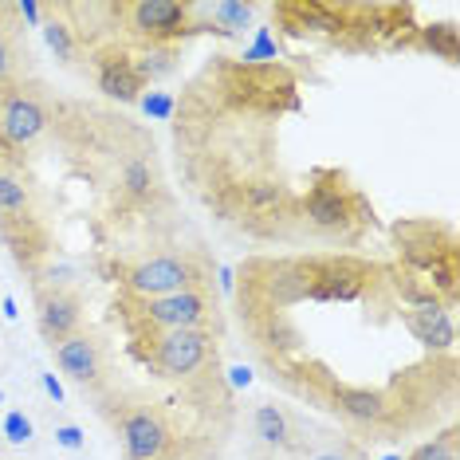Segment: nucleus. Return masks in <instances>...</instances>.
<instances>
[{
    "instance_id": "1",
    "label": "nucleus",
    "mask_w": 460,
    "mask_h": 460,
    "mask_svg": "<svg viewBox=\"0 0 460 460\" xmlns=\"http://www.w3.org/2000/svg\"><path fill=\"white\" fill-rule=\"evenodd\" d=\"M236 315L271 385L370 441L437 425L456 402V323L413 311L394 264L358 252L248 256Z\"/></svg>"
},
{
    "instance_id": "2",
    "label": "nucleus",
    "mask_w": 460,
    "mask_h": 460,
    "mask_svg": "<svg viewBox=\"0 0 460 460\" xmlns=\"http://www.w3.org/2000/svg\"><path fill=\"white\" fill-rule=\"evenodd\" d=\"M127 339L130 354L158 382L181 385L217 374V358H221V334L217 331H146L127 334Z\"/></svg>"
},
{
    "instance_id": "3",
    "label": "nucleus",
    "mask_w": 460,
    "mask_h": 460,
    "mask_svg": "<svg viewBox=\"0 0 460 460\" xmlns=\"http://www.w3.org/2000/svg\"><path fill=\"white\" fill-rule=\"evenodd\" d=\"M397 264L417 271L448 311H456V233L441 221H397L390 228Z\"/></svg>"
},
{
    "instance_id": "4",
    "label": "nucleus",
    "mask_w": 460,
    "mask_h": 460,
    "mask_svg": "<svg viewBox=\"0 0 460 460\" xmlns=\"http://www.w3.org/2000/svg\"><path fill=\"white\" fill-rule=\"evenodd\" d=\"M127 334H146V331H225L221 303H217L213 288L197 291H177V296L162 299H138L122 291L114 303Z\"/></svg>"
},
{
    "instance_id": "5",
    "label": "nucleus",
    "mask_w": 460,
    "mask_h": 460,
    "mask_svg": "<svg viewBox=\"0 0 460 460\" xmlns=\"http://www.w3.org/2000/svg\"><path fill=\"white\" fill-rule=\"evenodd\" d=\"M114 276H119L127 296H138V299H162V296H177V291L213 288V271H208V264L197 252L142 256L134 264H119Z\"/></svg>"
},
{
    "instance_id": "6",
    "label": "nucleus",
    "mask_w": 460,
    "mask_h": 460,
    "mask_svg": "<svg viewBox=\"0 0 460 460\" xmlns=\"http://www.w3.org/2000/svg\"><path fill=\"white\" fill-rule=\"evenodd\" d=\"M119 437L130 460L173 456V429L154 402H119Z\"/></svg>"
},
{
    "instance_id": "7",
    "label": "nucleus",
    "mask_w": 460,
    "mask_h": 460,
    "mask_svg": "<svg viewBox=\"0 0 460 460\" xmlns=\"http://www.w3.org/2000/svg\"><path fill=\"white\" fill-rule=\"evenodd\" d=\"M91 56V67H95V83L99 91L114 102H122V107H134V102H142V91L146 83L138 75V67H134V56L130 48L122 44H102L95 51H87Z\"/></svg>"
},
{
    "instance_id": "8",
    "label": "nucleus",
    "mask_w": 460,
    "mask_h": 460,
    "mask_svg": "<svg viewBox=\"0 0 460 460\" xmlns=\"http://www.w3.org/2000/svg\"><path fill=\"white\" fill-rule=\"evenodd\" d=\"M0 240L13 252V260L24 271L40 276V268L51 260V233L48 225L40 221V213L32 217H0Z\"/></svg>"
},
{
    "instance_id": "9",
    "label": "nucleus",
    "mask_w": 460,
    "mask_h": 460,
    "mask_svg": "<svg viewBox=\"0 0 460 460\" xmlns=\"http://www.w3.org/2000/svg\"><path fill=\"white\" fill-rule=\"evenodd\" d=\"M83 299L75 288H36V323L48 347H59L79 331Z\"/></svg>"
},
{
    "instance_id": "10",
    "label": "nucleus",
    "mask_w": 460,
    "mask_h": 460,
    "mask_svg": "<svg viewBox=\"0 0 460 460\" xmlns=\"http://www.w3.org/2000/svg\"><path fill=\"white\" fill-rule=\"evenodd\" d=\"M56 350V362H59V370L67 374L71 382H79L83 390H95V385L102 382V374H107V366H102V350H99V342L91 339V334H83L75 331L71 339H64L59 347H51Z\"/></svg>"
},
{
    "instance_id": "11",
    "label": "nucleus",
    "mask_w": 460,
    "mask_h": 460,
    "mask_svg": "<svg viewBox=\"0 0 460 460\" xmlns=\"http://www.w3.org/2000/svg\"><path fill=\"white\" fill-rule=\"evenodd\" d=\"M16 4H0V87L28 79V40Z\"/></svg>"
},
{
    "instance_id": "12",
    "label": "nucleus",
    "mask_w": 460,
    "mask_h": 460,
    "mask_svg": "<svg viewBox=\"0 0 460 460\" xmlns=\"http://www.w3.org/2000/svg\"><path fill=\"white\" fill-rule=\"evenodd\" d=\"M197 16H201L205 32L217 36H240L256 16V4H244V0H217V4H197Z\"/></svg>"
},
{
    "instance_id": "13",
    "label": "nucleus",
    "mask_w": 460,
    "mask_h": 460,
    "mask_svg": "<svg viewBox=\"0 0 460 460\" xmlns=\"http://www.w3.org/2000/svg\"><path fill=\"white\" fill-rule=\"evenodd\" d=\"M252 429H256V437L264 441L268 448H291L296 441V425H291V417L279 410L276 402H260L256 410H252Z\"/></svg>"
},
{
    "instance_id": "14",
    "label": "nucleus",
    "mask_w": 460,
    "mask_h": 460,
    "mask_svg": "<svg viewBox=\"0 0 460 460\" xmlns=\"http://www.w3.org/2000/svg\"><path fill=\"white\" fill-rule=\"evenodd\" d=\"M40 32H44L48 48L56 51V59H64V64H71V59L79 56L75 32H71V28H67V20L59 16V4H44V24H40Z\"/></svg>"
},
{
    "instance_id": "15",
    "label": "nucleus",
    "mask_w": 460,
    "mask_h": 460,
    "mask_svg": "<svg viewBox=\"0 0 460 460\" xmlns=\"http://www.w3.org/2000/svg\"><path fill=\"white\" fill-rule=\"evenodd\" d=\"M421 32V48L433 51V56L448 59V64H456L460 56V40H456V28L453 24H429V28H417Z\"/></svg>"
},
{
    "instance_id": "16",
    "label": "nucleus",
    "mask_w": 460,
    "mask_h": 460,
    "mask_svg": "<svg viewBox=\"0 0 460 460\" xmlns=\"http://www.w3.org/2000/svg\"><path fill=\"white\" fill-rule=\"evenodd\" d=\"M405 460H456V429L437 433L433 441H425L413 456H405Z\"/></svg>"
},
{
    "instance_id": "17",
    "label": "nucleus",
    "mask_w": 460,
    "mask_h": 460,
    "mask_svg": "<svg viewBox=\"0 0 460 460\" xmlns=\"http://www.w3.org/2000/svg\"><path fill=\"white\" fill-rule=\"evenodd\" d=\"M4 437H8V445H28L32 441V421H28L20 410H13L4 417Z\"/></svg>"
},
{
    "instance_id": "18",
    "label": "nucleus",
    "mask_w": 460,
    "mask_h": 460,
    "mask_svg": "<svg viewBox=\"0 0 460 460\" xmlns=\"http://www.w3.org/2000/svg\"><path fill=\"white\" fill-rule=\"evenodd\" d=\"M56 445H64V448H83V445H87V437H83L79 425H59V429H56Z\"/></svg>"
},
{
    "instance_id": "19",
    "label": "nucleus",
    "mask_w": 460,
    "mask_h": 460,
    "mask_svg": "<svg viewBox=\"0 0 460 460\" xmlns=\"http://www.w3.org/2000/svg\"><path fill=\"white\" fill-rule=\"evenodd\" d=\"M142 107H146V114H154V119H170L173 102H170V99H165V95H150V99H146V95H142Z\"/></svg>"
},
{
    "instance_id": "20",
    "label": "nucleus",
    "mask_w": 460,
    "mask_h": 460,
    "mask_svg": "<svg viewBox=\"0 0 460 460\" xmlns=\"http://www.w3.org/2000/svg\"><path fill=\"white\" fill-rule=\"evenodd\" d=\"M16 13H20L24 24H32V28L44 24V4H32V0H24V4H16Z\"/></svg>"
},
{
    "instance_id": "21",
    "label": "nucleus",
    "mask_w": 460,
    "mask_h": 460,
    "mask_svg": "<svg viewBox=\"0 0 460 460\" xmlns=\"http://www.w3.org/2000/svg\"><path fill=\"white\" fill-rule=\"evenodd\" d=\"M44 390H48L51 397H56V402H64V385L56 382V374H44Z\"/></svg>"
},
{
    "instance_id": "22",
    "label": "nucleus",
    "mask_w": 460,
    "mask_h": 460,
    "mask_svg": "<svg viewBox=\"0 0 460 460\" xmlns=\"http://www.w3.org/2000/svg\"><path fill=\"white\" fill-rule=\"evenodd\" d=\"M315 460H350V453H342V448H331V453H319Z\"/></svg>"
},
{
    "instance_id": "23",
    "label": "nucleus",
    "mask_w": 460,
    "mask_h": 460,
    "mask_svg": "<svg viewBox=\"0 0 460 460\" xmlns=\"http://www.w3.org/2000/svg\"><path fill=\"white\" fill-rule=\"evenodd\" d=\"M4 315H8V319H16V315H20V311H16V299H13V296L4 299Z\"/></svg>"
},
{
    "instance_id": "24",
    "label": "nucleus",
    "mask_w": 460,
    "mask_h": 460,
    "mask_svg": "<svg viewBox=\"0 0 460 460\" xmlns=\"http://www.w3.org/2000/svg\"><path fill=\"white\" fill-rule=\"evenodd\" d=\"M385 460H405V456H385Z\"/></svg>"
},
{
    "instance_id": "25",
    "label": "nucleus",
    "mask_w": 460,
    "mask_h": 460,
    "mask_svg": "<svg viewBox=\"0 0 460 460\" xmlns=\"http://www.w3.org/2000/svg\"><path fill=\"white\" fill-rule=\"evenodd\" d=\"M0 402H4V394H0Z\"/></svg>"
}]
</instances>
